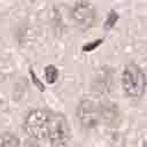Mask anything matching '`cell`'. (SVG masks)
<instances>
[{
  "mask_svg": "<svg viewBox=\"0 0 147 147\" xmlns=\"http://www.w3.org/2000/svg\"><path fill=\"white\" fill-rule=\"evenodd\" d=\"M121 83L124 93L133 100H139L142 98L147 85L146 76L142 69L134 63H129L125 65L122 72Z\"/></svg>",
  "mask_w": 147,
  "mask_h": 147,
  "instance_id": "obj_1",
  "label": "cell"
},
{
  "mask_svg": "<svg viewBox=\"0 0 147 147\" xmlns=\"http://www.w3.org/2000/svg\"><path fill=\"white\" fill-rule=\"evenodd\" d=\"M51 115L52 113L45 108L31 109L25 115L23 121V130L25 134L33 140H41L47 138Z\"/></svg>",
  "mask_w": 147,
  "mask_h": 147,
  "instance_id": "obj_2",
  "label": "cell"
},
{
  "mask_svg": "<svg viewBox=\"0 0 147 147\" xmlns=\"http://www.w3.org/2000/svg\"><path fill=\"white\" fill-rule=\"evenodd\" d=\"M51 146L68 144L70 138V125L67 117L62 114H52L47 131Z\"/></svg>",
  "mask_w": 147,
  "mask_h": 147,
  "instance_id": "obj_3",
  "label": "cell"
},
{
  "mask_svg": "<svg viewBox=\"0 0 147 147\" xmlns=\"http://www.w3.org/2000/svg\"><path fill=\"white\" fill-rule=\"evenodd\" d=\"M76 116L79 124L85 129H93L98 125L100 117V106L91 99H82L76 109Z\"/></svg>",
  "mask_w": 147,
  "mask_h": 147,
  "instance_id": "obj_4",
  "label": "cell"
},
{
  "mask_svg": "<svg viewBox=\"0 0 147 147\" xmlns=\"http://www.w3.org/2000/svg\"><path fill=\"white\" fill-rule=\"evenodd\" d=\"M71 17L80 30L91 29L96 21V11L90 2H77L71 9Z\"/></svg>",
  "mask_w": 147,
  "mask_h": 147,
  "instance_id": "obj_5",
  "label": "cell"
},
{
  "mask_svg": "<svg viewBox=\"0 0 147 147\" xmlns=\"http://www.w3.org/2000/svg\"><path fill=\"white\" fill-rule=\"evenodd\" d=\"M0 147H20V140L13 132H5L0 136Z\"/></svg>",
  "mask_w": 147,
  "mask_h": 147,
  "instance_id": "obj_6",
  "label": "cell"
},
{
  "mask_svg": "<svg viewBox=\"0 0 147 147\" xmlns=\"http://www.w3.org/2000/svg\"><path fill=\"white\" fill-rule=\"evenodd\" d=\"M44 72H45V77H46V82L49 84V85H53L57 77H59V70L54 67V65H47L45 69H44Z\"/></svg>",
  "mask_w": 147,
  "mask_h": 147,
  "instance_id": "obj_7",
  "label": "cell"
},
{
  "mask_svg": "<svg viewBox=\"0 0 147 147\" xmlns=\"http://www.w3.org/2000/svg\"><path fill=\"white\" fill-rule=\"evenodd\" d=\"M30 72H31V77H32L33 84H34V85H36V86H37V87H38V88H39V90L42 92V91L45 90V86H44V84H42V83L40 82V79H39V78L36 76V74L33 72V70H32V69H30Z\"/></svg>",
  "mask_w": 147,
  "mask_h": 147,
  "instance_id": "obj_8",
  "label": "cell"
},
{
  "mask_svg": "<svg viewBox=\"0 0 147 147\" xmlns=\"http://www.w3.org/2000/svg\"><path fill=\"white\" fill-rule=\"evenodd\" d=\"M51 147H69L68 144H62V145H56V146H51Z\"/></svg>",
  "mask_w": 147,
  "mask_h": 147,
  "instance_id": "obj_9",
  "label": "cell"
}]
</instances>
